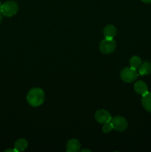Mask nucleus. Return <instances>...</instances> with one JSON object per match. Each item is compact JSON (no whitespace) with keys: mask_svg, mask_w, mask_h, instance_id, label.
<instances>
[{"mask_svg":"<svg viewBox=\"0 0 151 152\" xmlns=\"http://www.w3.org/2000/svg\"><path fill=\"white\" fill-rule=\"evenodd\" d=\"M28 103L33 107H38L42 105L44 100V93L43 90L38 88H33L27 95Z\"/></svg>","mask_w":151,"mask_h":152,"instance_id":"f257e3e1","label":"nucleus"},{"mask_svg":"<svg viewBox=\"0 0 151 152\" xmlns=\"http://www.w3.org/2000/svg\"><path fill=\"white\" fill-rule=\"evenodd\" d=\"M18 10H19V7H18V4H16V2L9 1H6L5 3L1 4L0 12L4 16H9L10 17V16H13L15 14H16V13L18 12Z\"/></svg>","mask_w":151,"mask_h":152,"instance_id":"f03ea898","label":"nucleus"},{"mask_svg":"<svg viewBox=\"0 0 151 152\" xmlns=\"http://www.w3.org/2000/svg\"><path fill=\"white\" fill-rule=\"evenodd\" d=\"M139 77V73L136 69L133 68H125L121 71V78L125 83H132Z\"/></svg>","mask_w":151,"mask_h":152,"instance_id":"7ed1b4c3","label":"nucleus"},{"mask_svg":"<svg viewBox=\"0 0 151 152\" xmlns=\"http://www.w3.org/2000/svg\"><path fill=\"white\" fill-rule=\"evenodd\" d=\"M116 47L115 42L114 41L113 39H106L102 40L99 45V49L102 51V53H105V54H109V53H113Z\"/></svg>","mask_w":151,"mask_h":152,"instance_id":"20e7f679","label":"nucleus"},{"mask_svg":"<svg viewBox=\"0 0 151 152\" xmlns=\"http://www.w3.org/2000/svg\"><path fill=\"white\" fill-rule=\"evenodd\" d=\"M113 128L118 132H124L127 128V122L124 117L121 116H116L111 119L110 121Z\"/></svg>","mask_w":151,"mask_h":152,"instance_id":"39448f33","label":"nucleus"},{"mask_svg":"<svg viewBox=\"0 0 151 152\" xmlns=\"http://www.w3.org/2000/svg\"><path fill=\"white\" fill-rule=\"evenodd\" d=\"M95 118L97 120L99 123H102V124H105V123H108L111 121L110 114L105 109H100L98 110L95 114Z\"/></svg>","mask_w":151,"mask_h":152,"instance_id":"423d86ee","label":"nucleus"},{"mask_svg":"<svg viewBox=\"0 0 151 152\" xmlns=\"http://www.w3.org/2000/svg\"><path fill=\"white\" fill-rule=\"evenodd\" d=\"M81 143L76 139L70 140L67 143V151L68 152H77L80 150Z\"/></svg>","mask_w":151,"mask_h":152,"instance_id":"0eeeda50","label":"nucleus"},{"mask_svg":"<svg viewBox=\"0 0 151 152\" xmlns=\"http://www.w3.org/2000/svg\"><path fill=\"white\" fill-rule=\"evenodd\" d=\"M134 89L136 91V93L142 95V96H144V95L146 94L148 92L147 86L142 81L136 82V83H135Z\"/></svg>","mask_w":151,"mask_h":152,"instance_id":"6e6552de","label":"nucleus"},{"mask_svg":"<svg viewBox=\"0 0 151 152\" xmlns=\"http://www.w3.org/2000/svg\"><path fill=\"white\" fill-rule=\"evenodd\" d=\"M104 36L106 39H113L116 34V28L112 25H108L104 28Z\"/></svg>","mask_w":151,"mask_h":152,"instance_id":"1a4fd4ad","label":"nucleus"},{"mask_svg":"<svg viewBox=\"0 0 151 152\" xmlns=\"http://www.w3.org/2000/svg\"><path fill=\"white\" fill-rule=\"evenodd\" d=\"M142 102L144 108L147 111L151 113V92H147L146 94L142 96Z\"/></svg>","mask_w":151,"mask_h":152,"instance_id":"9d476101","label":"nucleus"},{"mask_svg":"<svg viewBox=\"0 0 151 152\" xmlns=\"http://www.w3.org/2000/svg\"><path fill=\"white\" fill-rule=\"evenodd\" d=\"M139 69V74L142 76L148 75L151 74V62H145L142 64Z\"/></svg>","mask_w":151,"mask_h":152,"instance_id":"9b49d317","label":"nucleus"},{"mask_svg":"<svg viewBox=\"0 0 151 152\" xmlns=\"http://www.w3.org/2000/svg\"><path fill=\"white\" fill-rule=\"evenodd\" d=\"M28 147V142L25 139H19L15 142V149L16 151H23Z\"/></svg>","mask_w":151,"mask_h":152,"instance_id":"f8f14e48","label":"nucleus"},{"mask_svg":"<svg viewBox=\"0 0 151 152\" xmlns=\"http://www.w3.org/2000/svg\"><path fill=\"white\" fill-rule=\"evenodd\" d=\"M130 67L134 69H139L140 68L141 65H142V59H140V57L137 56H134L130 59Z\"/></svg>","mask_w":151,"mask_h":152,"instance_id":"ddd939ff","label":"nucleus"},{"mask_svg":"<svg viewBox=\"0 0 151 152\" xmlns=\"http://www.w3.org/2000/svg\"><path fill=\"white\" fill-rule=\"evenodd\" d=\"M113 129V126L112 124H111V123L110 122V123H105V124L104 125L102 130H103V132H105V133H109V132H111Z\"/></svg>","mask_w":151,"mask_h":152,"instance_id":"4468645a","label":"nucleus"},{"mask_svg":"<svg viewBox=\"0 0 151 152\" xmlns=\"http://www.w3.org/2000/svg\"><path fill=\"white\" fill-rule=\"evenodd\" d=\"M144 3H151V0H142Z\"/></svg>","mask_w":151,"mask_h":152,"instance_id":"2eb2a0df","label":"nucleus"},{"mask_svg":"<svg viewBox=\"0 0 151 152\" xmlns=\"http://www.w3.org/2000/svg\"><path fill=\"white\" fill-rule=\"evenodd\" d=\"M9 151H16V149H7V150H6L5 151V152H9Z\"/></svg>","mask_w":151,"mask_h":152,"instance_id":"dca6fc26","label":"nucleus"},{"mask_svg":"<svg viewBox=\"0 0 151 152\" xmlns=\"http://www.w3.org/2000/svg\"><path fill=\"white\" fill-rule=\"evenodd\" d=\"M1 19H2V16H1V13L0 12V22H1Z\"/></svg>","mask_w":151,"mask_h":152,"instance_id":"f3484780","label":"nucleus"},{"mask_svg":"<svg viewBox=\"0 0 151 152\" xmlns=\"http://www.w3.org/2000/svg\"><path fill=\"white\" fill-rule=\"evenodd\" d=\"M81 151H90V150H87V149H83V150H81Z\"/></svg>","mask_w":151,"mask_h":152,"instance_id":"a211bd4d","label":"nucleus"},{"mask_svg":"<svg viewBox=\"0 0 151 152\" xmlns=\"http://www.w3.org/2000/svg\"><path fill=\"white\" fill-rule=\"evenodd\" d=\"M1 2H0V10H1Z\"/></svg>","mask_w":151,"mask_h":152,"instance_id":"6ab92c4d","label":"nucleus"}]
</instances>
